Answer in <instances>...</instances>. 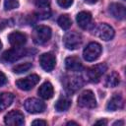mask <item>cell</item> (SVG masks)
<instances>
[{
	"instance_id": "6da1fadb",
	"label": "cell",
	"mask_w": 126,
	"mask_h": 126,
	"mask_svg": "<svg viewBox=\"0 0 126 126\" xmlns=\"http://www.w3.org/2000/svg\"><path fill=\"white\" fill-rule=\"evenodd\" d=\"M51 29L46 26H37L32 32V39L36 44H44L51 37Z\"/></svg>"
},
{
	"instance_id": "7a4b0ae2",
	"label": "cell",
	"mask_w": 126,
	"mask_h": 126,
	"mask_svg": "<svg viewBox=\"0 0 126 126\" xmlns=\"http://www.w3.org/2000/svg\"><path fill=\"white\" fill-rule=\"evenodd\" d=\"M101 45L97 42H90L83 51V57L86 61H94L96 60L101 53Z\"/></svg>"
},
{
	"instance_id": "3957f363",
	"label": "cell",
	"mask_w": 126,
	"mask_h": 126,
	"mask_svg": "<svg viewBox=\"0 0 126 126\" xmlns=\"http://www.w3.org/2000/svg\"><path fill=\"white\" fill-rule=\"evenodd\" d=\"M107 70V66L104 63H100V64H96L94 66L90 67L87 70V77L88 79L93 82V83H97L101 76L105 73V71Z\"/></svg>"
},
{
	"instance_id": "277c9868",
	"label": "cell",
	"mask_w": 126,
	"mask_h": 126,
	"mask_svg": "<svg viewBox=\"0 0 126 126\" xmlns=\"http://www.w3.org/2000/svg\"><path fill=\"white\" fill-rule=\"evenodd\" d=\"M78 105L85 108H94L96 106V100L92 91H84L78 97Z\"/></svg>"
},
{
	"instance_id": "5b68a950",
	"label": "cell",
	"mask_w": 126,
	"mask_h": 126,
	"mask_svg": "<svg viewBox=\"0 0 126 126\" xmlns=\"http://www.w3.org/2000/svg\"><path fill=\"white\" fill-rule=\"evenodd\" d=\"M63 42L67 49L74 50V49H77L81 45L82 36L80 33H78L76 32H70L65 34V36L63 38Z\"/></svg>"
},
{
	"instance_id": "8992f818",
	"label": "cell",
	"mask_w": 126,
	"mask_h": 126,
	"mask_svg": "<svg viewBox=\"0 0 126 126\" xmlns=\"http://www.w3.org/2000/svg\"><path fill=\"white\" fill-rule=\"evenodd\" d=\"M24 106L25 109L32 114L35 113H40L45 109V104L43 101H41L40 99L34 98V97H31L25 100L24 102Z\"/></svg>"
},
{
	"instance_id": "52a82bcc",
	"label": "cell",
	"mask_w": 126,
	"mask_h": 126,
	"mask_svg": "<svg viewBox=\"0 0 126 126\" xmlns=\"http://www.w3.org/2000/svg\"><path fill=\"white\" fill-rule=\"evenodd\" d=\"M4 122L10 126H22L25 123V117L19 110H12L4 116Z\"/></svg>"
},
{
	"instance_id": "ba28073f",
	"label": "cell",
	"mask_w": 126,
	"mask_h": 126,
	"mask_svg": "<svg viewBox=\"0 0 126 126\" xmlns=\"http://www.w3.org/2000/svg\"><path fill=\"white\" fill-rule=\"evenodd\" d=\"M26 55V50L21 46V47H14L12 49H9L5 51L2 55V60L5 62H15L19 60L20 58L24 57Z\"/></svg>"
},
{
	"instance_id": "9c48e42d",
	"label": "cell",
	"mask_w": 126,
	"mask_h": 126,
	"mask_svg": "<svg viewBox=\"0 0 126 126\" xmlns=\"http://www.w3.org/2000/svg\"><path fill=\"white\" fill-rule=\"evenodd\" d=\"M94 34L102 40H110L114 36V30L107 24H99L94 30Z\"/></svg>"
},
{
	"instance_id": "30bf717a",
	"label": "cell",
	"mask_w": 126,
	"mask_h": 126,
	"mask_svg": "<svg viewBox=\"0 0 126 126\" xmlns=\"http://www.w3.org/2000/svg\"><path fill=\"white\" fill-rule=\"evenodd\" d=\"M38 82H39V77L35 74H32V75H30V76H28L24 79L18 80L16 82V86L22 91H30Z\"/></svg>"
},
{
	"instance_id": "8fae6325",
	"label": "cell",
	"mask_w": 126,
	"mask_h": 126,
	"mask_svg": "<svg viewBox=\"0 0 126 126\" xmlns=\"http://www.w3.org/2000/svg\"><path fill=\"white\" fill-rule=\"evenodd\" d=\"M39 63H40L41 68L44 71L50 72L55 67L56 59H55V56L52 53H43L39 57Z\"/></svg>"
},
{
	"instance_id": "7c38bea8",
	"label": "cell",
	"mask_w": 126,
	"mask_h": 126,
	"mask_svg": "<svg viewBox=\"0 0 126 126\" xmlns=\"http://www.w3.org/2000/svg\"><path fill=\"white\" fill-rule=\"evenodd\" d=\"M108 11L112 17L118 20H124L126 16L125 7L120 3H111L108 7Z\"/></svg>"
},
{
	"instance_id": "4fadbf2b",
	"label": "cell",
	"mask_w": 126,
	"mask_h": 126,
	"mask_svg": "<svg viewBox=\"0 0 126 126\" xmlns=\"http://www.w3.org/2000/svg\"><path fill=\"white\" fill-rule=\"evenodd\" d=\"M8 39H9V42L12 46L14 47H21L23 46L26 41H27V37L24 33L20 32H11L9 35H8Z\"/></svg>"
},
{
	"instance_id": "5bb4252c",
	"label": "cell",
	"mask_w": 126,
	"mask_h": 126,
	"mask_svg": "<svg viewBox=\"0 0 126 126\" xmlns=\"http://www.w3.org/2000/svg\"><path fill=\"white\" fill-rule=\"evenodd\" d=\"M83 80L80 77H68V79L65 80V88L69 92H75L83 87Z\"/></svg>"
},
{
	"instance_id": "9a60e30c",
	"label": "cell",
	"mask_w": 126,
	"mask_h": 126,
	"mask_svg": "<svg viewBox=\"0 0 126 126\" xmlns=\"http://www.w3.org/2000/svg\"><path fill=\"white\" fill-rule=\"evenodd\" d=\"M123 104H124V100H123V97L118 94H115L112 95V97L109 99L107 105H106V109L109 110V111H115L117 109H120L123 107Z\"/></svg>"
},
{
	"instance_id": "2e32d148",
	"label": "cell",
	"mask_w": 126,
	"mask_h": 126,
	"mask_svg": "<svg viewBox=\"0 0 126 126\" xmlns=\"http://www.w3.org/2000/svg\"><path fill=\"white\" fill-rule=\"evenodd\" d=\"M65 67L69 71L77 72V71H81L82 63H81V61H80V59L78 57L70 56V57H67L65 59Z\"/></svg>"
},
{
	"instance_id": "e0dca14e",
	"label": "cell",
	"mask_w": 126,
	"mask_h": 126,
	"mask_svg": "<svg viewBox=\"0 0 126 126\" xmlns=\"http://www.w3.org/2000/svg\"><path fill=\"white\" fill-rule=\"evenodd\" d=\"M54 94V90H53V86L51 85V83L49 82H44L38 89V94L40 97L44 98V99H49L53 96Z\"/></svg>"
},
{
	"instance_id": "ac0fdd59",
	"label": "cell",
	"mask_w": 126,
	"mask_h": 126,
	"mask_svg": "<svg viewBox=\"0 0 126 126\" xmlns=\"http://www.w3.org/2000/svg\"><path fill=\"white\" fill-rule=\"evenodd\" d=\"M76 20H77V23H78L79 27H81L82 29H86L92 21V15H91L90 12L83 11V12H80L77 15Z\"/></svg>"
},
{
	"instance_id": "d6986e66",
	"label": "cell",
	"mask_w": 126,
	"mask_h": 126,
	"mask_svg": "<svg viewBox=\"0 0 126 126\" xmlns=\"http://www.w3.org/2000/svg\"><path fill=\"white\" fill-rule=\"evenodd\" d=\"M14 99V95L11 93H4L0 94V111L5 110L8 108Z\"/></svg>"
},
{
	"instance_id": "ffe728a7",
	"label": "cell",
	"mask_w": 126,
	"mask_h": 126,
	"mask_svg": "<svg viewBox=\"0 0 126 126\" xmlns=\"http://www.w3.org/2000/svg\"><path fill=\"white\" fill-rule=\"evenodd\" d=\"M70 105H71V99L67 96H62L55 102V109L58 112L66 111L70 107Z\"/></svg>"
},
{
	"instance_id": "44dd1931",
	"label": "cell",
	"mask_w": 126,
	"mask_h": 126,
	"mask_svg": "<svg viewBox=\"0 0 126 126\" xmlns=\"http://www.w3.org/2000/svg\"><path fill=\"white\" fill-rule=\"evenodd\" d=\"M120 83V78L119 75L116 72H111L105 79L104 85L107 88H114L116 86H118Z\"/></svg>"
},
{
	"instance_id": "7402d4cb",
	"label": "cell",
	"mask_w": 126,
	"mask_h": 126,
	"mask_svg": "<svg viewBox=\"0 0 126 126\" xmlns=\"http://www.w3.org/2000/svg\"><path fill=\"white\" fill-rule=\"evenodd\" d=\"M57 24L59 25V27L61 29L66 31V30L70 29V27L72 26V21L68 15H61L57 20Z\"/></svg>"
},
{
	"instance_id": "603a6c76",
	"label": "cell",
	"mask_w": 126,
	"mask_h": 126,
	"mask_svg": "<svg viewBox=\"0 0 126 126\" xmlns=\"http://www.w3.org/2000/svg\"><path fill=\"white\" fill-rule=\"evenodd\" d=\"M36 17L40 20L43 19H47L50 16V9L48 8V6H42V7H37V11L35 13Z\"/></svg>"
},
{
	"instance_id": "cb8c5ba5",
	"label": "cell",
	"mask_w": 126,
	"mask_h": 126,
	"mask_svg": "<svg viewBox=\"0 0 126 126\" xmlns=\"http://www.w3.org/2000/svg\"><path fill=\"white\" fill-rule=\"evenodd\" d=\"M31 68H32V63L31 62H25V63H21V64H18L16 66H14L13 71L16 74H22V73H25V72L29 71Z\"/></svg>"
},
{
	"instance_id": "d4e9b609",
	"label": "cell",
	"mask_w": 126,
	"mask_h": 126,
	"mask_svg": "<svg viewBox=\"0 0 126 126\" xmlns=\"http://www.w3.org/2000/svg\"><path fill=\"white\" fill-rule=\"evenodd\" d=\"M19 1L18 0H4V8L5 10H13L18 8Z\"/></svg>"
},
{
	"instance_id": "484cf974",
	"label": "cell",
	"mask_w": 126,
	"mask_h": 126,
	"mask_svg": "<svg viewBox=\"0 0 126 126\" xmlns=\"http://www.w3.org/2000/svg\"><path fill=\"white\" fill-rule=\"evenodd\" d=\"M73 1L74 0H57V3H58V5L60 7L67 9L73 4Z\"/></svg>"
},
{
	"instance_id": "4316f807",
	"label": "cell",
	"mask_w": 126,
	"mask_h": 126,
	"mask_svg": "<svg viewBox=\"0 0 126 126\" xmlns=\"http://www.w3.org/2000/svg\"><path fill=\"white\" fill-rule=\"evenodd\" d=\"M32 2H33L37 7L48 6V4H49V0H32Z\"/></svg>"
},
{
	"instance_id": "83f0119b",
	"label": "cell",
	"mask_w": 126,
	"mask_h": 126,
	"mask_svg": "<svg viewBox=\"0 0 126 126\" xmlns=\"http://www.w3.org/2000/svg\"><path fill=\"white\" fill-rule=\"evenodd\" d=\"M6 83H7V78H6L5 74L2 73V72H0V87L3 86V85H5Z\"/></svg>"
},
{
	"instance_id": "f1b7e54d",
	"label": "cell",
	"mask_w": 126,
	"mask_h": 126,
	"mask_svg": "<svg viewBox=\"0 0 126 126\" xmlns=\"http://www.w3.org/2000/svg\"><path fill=\"white\" fill-rule=\"evenodd\" d=\"M32 125H42V126H45L46 124H47V122L46 121H44V120H33L32 122Z\"/></svg>"
},
{
	"instance_id": "f546056e",
	"label": "cell",
	"mask_w": 126,
	"mask_h": 126,
	"mask_svg": "<svg viewBox=\"0 0 126 126\" xmlns=\"http://www.w3.org/2000/svg\"><path fill=\"white\" fill-rule=\"evenodd\" d=\"M94 124H101V125H106V124H107V121H106V120H98V121H96Z\"/></svg>"
},
{
	"instance_id": "4dcf8cb0",
	"label": "cell",
	"mask_w": 126,
	"mask_h": 126,
	"mask_svg": "<svg viewBox=\"0 0 126 126\" xmlns=\"http://www.w3.org/2000/svg\"><path fill=\"white\" fill-rule=\"evenodd\" d=\"M86 3H88V4H94L97 0H84Z\"/></svg>"
},
{
	"instance_id": "1f68e13d",
	"label": "cell",
	"mask_w": 126,
	"mask_h": 126,
	"mask_svg": "<svg viewBox=\"0 0 126 126\" xmlns=\"http://www.w3.org/2000/svg\"><path fill=\"white\" fill-rule=\"evenodd\" d=\"M113 125H114V126H115V125H124V122H123V121H116V122L113 123Z\"/></svg>"
},
{
	"instance_id": "d6a6232c",
	"label": "cell",
	"mask_w": 126,
	"mask_h": 126,
	"mask_svg": "<svg viewBox=\"0 0 126 126\" xmlns=\"http://www.w3.org/2000/svg\"><path fill=\"white\" fill-rule=\"evenodd\" d=\"M67 125H78V123L74 122V121H69V122H67Z\"/></svg>"
},
{
	"instance_id": "836d02e7",
	"label": "cell",
	"mask_w": 126,
	"mask_h": 126,
	"mask_svg": "<svg viewBox=\"0 0 126 126\" xmlns=\"http://www.w3.org/2000/svg\"><path fill=\"white\" fill-rule=\"evenodd\" d=\"M1 48H2V42H1V40H0V50H1Z\"/></svg>"
}]
</instances>
